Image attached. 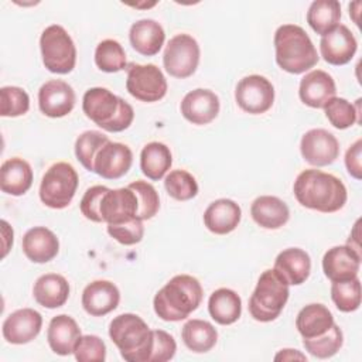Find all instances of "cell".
<instances>
[{
  "label": "cell",
  "instance_id": "cell-44",
  "mask_svg": "<svg viewBox=\"0 0 362 362\" xmlns=\"http://www.w3.org/2000/svg\"><path fill=\"white\" fill-rule=\"evenodd\" d=\"M107 233L122 245L132 246L141 242L144 236V226L143 221L139 218L130 219L127 222L107 225Z\"/></svg>",
  "mask_w": 362,
  "mask_h": 362
},
{
  "label": "cell",
  "instance_id": "cell-10",
  "mask_svg": "<svg viewBox=\"0 0 362 362\" xmlns=\"http://www.w3.org/2000/svg\"><path fill=\"white\" fill-rule=\"evenodd\" d=\"M127 92L140 102H157L167 93V79L154 64H130L126 78Z\"/></svg>",
  "mask_w": 362,
  "mask_h": 362
},
{
  "label": "cell",
  "instance_id": "cell-3",
  "mask_svg": "<svg viewBox=\"0 0 362 362\" xmlns=\"http://www.w3.org/2000/svg\"><path fill=\"white\" fill-rule=\"evenodd\" d=\"M277 65L288 74H304L318 62L317 49L308 34L296 24H283L274 33Z\"/></svg>",
  "mask_w": 362,
  "mask_h": 362
},
{
  "label": "cell",
  "instance_id": "cell-33",
  "mask_svg": "<svg viewBox=\"0 0 362 362\" xmlns=\"http://www.w3.org/2000/svg\"><path fill=\"white\" fill-rule=\"evenodd\" d=\"M181 338L189 351L204 354L215 346L218 341V331L211 322L192 318L184 324Z\"/></svg>",
  "mask_w": 362,
  "mask_h": 362
},
{
  "label": "cell",
  "instance_id": "cell-45",
  "mask_svg": "<svg viewBox=\"0 0 362 362\" xmlns=\"http://www.w3.org/2000/svg\"><path fill=\"white\" fill-rule=\"evenodd\" d=\"M177 344L173 335L163 329H153V346L148 362H165L174 358Z\"/></svg>",
  "mask_w": 362,
  "mask_h": 362
},
{
  "label": "cell",
  "instance_id": "cell-41",
  "mask_svg": "<svg viewBox=\"0 0 362 362\" xmlns=\"http://www.w3.org/2000/svg\"><path fill=\"white\" fill-rule=\"evenodd\" d=\"M30 109L28 93L18 86H3L0 89V115L3 117H17Z\"/></svg>",
  "mask_w": 362,
  "mask_h": 362
},
{
  "label": "cell",
  "instance_id": "cell-21",
  "mask_svg": "<svg viewBox=\"0 0 362 362\" xmlns=\"http://www.w3.org/2000/svg\"><path fill=\"white\" fill-rule=\"evenodd\" d=\"M335 93L337 88L332 76L322 69L310 71L300 81L298 96L301 102L310 107L322 109Z\"/></svg>",
  "mask_w": 362,
  "mask_h": 362
},
{
  "label": "cell",
  "instance_id": "cell-7",
  "mask_svg": "<svg viewBox=\"0 0 362 362\" xmlns=\"http://www.w3.org/2000/svg\"><path fill=\"white\" fill-rule=\"evenodd\" d=\"M40 48L42 64L49 72L65 75L75 68L76 48L62 25H48L40 37Z\"/></svg>",
  "mask_w": 362,
  "mask_h": 362
},
{
  "label": "cell",
  "instance_id": "cell-13",
  "mask_svg": "<svg viewBox=\"0 0 362 362\" xmlns=\"http://www.w3.org/2000/svg\"><path fill=\"white\" fill-rule=\"evenodd\" d=\"M75 92L72 86L61 79L45 82L38 90L40 110L48 117H64L72 112L75 106Z\"/></svg>",
  "mask_w": 362,
  "mask_h": 362
},
{
  "label": "cell",
  "instance_id": "cell-29",
  "mask_svg": "<svg viewBox=\"0 0 362 362\" xmlns=\"http://www.w3.org/2000/svg\"><path fill=\"white\" fill-rule=\"evenodd\" d=\"M33 296L45 308L62 307L69 297V283L64 276L57 273L42 274L34 283Z\"/></svg>",
  "mask_w": 362,
  "mask_h": 362
},
{
  "label": "cell",
  "instance_id": "cell-20",
  "mask_svg": "<svg viewBox=\"0 0 362 362\" xmlns=\"http://www.w3.org/2000/svg\"><path fill=\"white\" fill-rule=\"evenodd\" d=\"M120 301L117 286L109 280H95L82 291V307L92 317H102L116 310Z\"/></svg>",
  "mask_w": 362,
  "mask_h": 362
},
{
  "label": "cell",
  "instance_id": "cell-28",
  "mask_svg": "<svg viewBox=\"0 0 362 362\" xmlns=\"http://www.w3.org/2000/svg\"><path fill=\"white\" fill-rule=\"evenodd\" d=\"M250 215L259 226L264 229H279L287 223L290 211L286 202L280 198L262 195L252 202Z\"/></svg>",
  "mask_w": 362,
  "mask_h": 362
},
{
  "label": "cell",
  "instance_id": "cell-46",
  "mask_svg": "<svg viewBox=\"0 0 362 362\" xmlns=\"http://www.w3.org/2000/svg\"><path fill=\"white\" fill-rule=\"evenodd\" d=\"M107 189L109 188L105 185H93L85 191L79 206L86 219L92 222H103L100 216V202Z\"/></svg>",
  "mask_w": 362,
  "mask_h": 362
},
{
  "label": "cell",
  "instance_id": "cell-22",
  "mask_svg": "<svg viewBox=\"0 0 362 362\" xmlns=\"http://www.w3.org/2000/svg\"><path fill=\"white\" fill-rule=\"evenodd\" d=\"M23 252L34 263H47L52 260L59 250L57 235L45 226H34L23 236Z\"/></svg>",
  "mask_w": 362,
  "mask_h": 362
},
{
  "label": "cell",
  "instance_id": "cell-37",
  "mask_svg": "<svg viewBox=\"0 0 362 362\" xmlns=\"http://www.w3.org/2000/svg\"><path fill=\"white\" fill-rule=\"evenodd\" d=\"M109 141V137L98 130H86L82 134L78 136L75 141V156L78 161L88 170L93 171V161L100 150L106 143Z\"/></svg>",
  "mask_w": 362,
  "mask_h": 362
},
{
  "label": "cell",
  "instance_id": "cell-2",
  "mask_svg": "<svg viewBox=\"0 0 362 362\" xmlns=\"http://www.w3.org/2000/svg\"><path fill=\"white\" fill-rule=\"evenodd\" d=\"M202 286L189 274L174 276L153 300L156 314L163 321L177 322L189 317L202 301Z\"/></svg>",
  "mask_w": 362,
  "mask_h": 362
},
{
  "label": "cell",
  "instance_id": "cell-31",
  "mask_svg": "<svg viewBox=\"0 0 362 362\" xmlns=\"http://www.w3.org/2000/svg\"><path fill=\"white\" fill-rule=\"evenodd\" d=\"M208 311L215 322L230 325L236 322L242 314V300L236 291L222 287L209 296Z\"/></svg>",
  "mask_w": 362,
  "mask_h": 362
},
{
  "label": "cell",
  "instance_id": "cell-17",
  "mask_svg": "<svg viewBox=\"0 0 362 362\" xmlns=\"http://www.w3.org/2000/svg\"><path fill=\"white\" fill-rule=\"evenodd\" d=\"M362 255L348 245L328 249L322 257L324 274L331 281H345L358 277Z\"/></svg>",
  "mask_w": 362,
  "mask_h": 362
},
{
  "label": "cell",
  "instance_id": "cell-19",
  "mask_svg": "<svg viewBox=\"0 0 362 362\" xmlns=\"http://www.w3.org/2000/svg\"><path fill=\"white\" fill-rule=\"evenodd\" d=\"M219 98L215 92L204 88L188 92L181 100V115L192 124H208L219 113Z\"/></svg>",
  "mask_w": 362,
  "mask_h": 362
},
{
  "label": "cell",
  "instance_id": "cell-32",
  "mask_svg": "<svg viewBox=\"0 0 362 362\" xmlns=\"http://www.w3.org/2000/svg\"><path fill=\"white\" fill-rule=\"evenodd\" d=\"M173 164V156L170 148L160 141L147 143L140 153V168L141 173L153 180H161Z\"/></svg>",
  "mask_w": 362,
  "mask_h": 362
},
{
  "label": "cell",
  "instance_id": "cell-25",
  "mask_svg": "<svg viewBox=\"0 0 362 362\" xmlns=\"http://www.w3.org/2000/svg\"><path fill=\"white\" fill-rule=\"evenodd\" d=\"M81 335L79 325L66 314L55 315L49 321L47 331V339L51 351L61 356L74 354L75 344Z\"/></svg>",
  "mask_w": 362,
  "mask_h": 362
},
{
  "label": "cell",
  "instance_id": "cell-14",
  "mask_svg": "<svg viewBox=\"0 0 362 362\" xmlns=\"http://www.w3.org/2000/svg\"><path fill=\"white\" fill-rule=\"evenodd\" d=\"M139 202L134 191L129 187L107 189L100 202V216L107 225H116L137 218Z\"/></svg>",
  "mask_w": 362,
  "mask_h": 362
},
{
  "label": "cell",
  "instance_id": "cell-40",
  "mask_svg": "<svg viewBox=\"0 0 362 362\" xmlns=\"http://www.w3.org/2000/svg\"><path fill=\"white\" fill-rule=\"evenodd\" d=\"M329 123L339 130L348 129L355 123H361V116L356 112V107L344 98L334 96L322 107Z\"/></svg>",
  "mask_w": 362,
  "mask_h": 362
},
{
  "label": "cell",
  "instance_id": "cell-15",
  "mask_svg": "<svg viewBox=\"0 0 362 362\" xmlns=\"http://www.w3.org/2000/svg\"><path fill=\"white\" fill-rule=\"evenodd\" d=\"M132 163V150L123 143L109 140L95 157L93 173L106 180H117L130 170Z\"/></svg>",
  "mask_w": 362,
  "mask_h": 362
},
{
  "label": "cell",
  "instance_id": "cell-16",
  "mask_svg": "<svg viewBox=\"0 0 362 362\" xmlns=\"http://www.w3.org/2000/svg\"><path fill=\"white\" fill-rule=\"evenodd\" d=\"M42 315L34 308L13 311L3 322V338L8 344L23 345L31 342L41 331Z\"/></svg>",
  "mask_w": 362,
  "mask_h": 362
},
{
  "label": "cell",
  "instance_id": "cell-36",
  "mask_svg": "<svg viewBox=\"0 0 362 362\" xmlns=\"http://www.w3.org/2000/svg\"><path fill=\"white\" fill-rule=\"evenodd\" d=\"M95 64L103 72H119L126 68V52L119 41L103 40L95 49Z\"/></svg>",
  "mask_w": 362,
  "mask_h": 362
},
{
  "label": "cell",
  "instance_id": "cell-1",
  "mask_svg": "<svg viewBox=\"0 0 362 362\" xmlns=\"http://www.w3.org/2000/svg\"><path fill=\"white\" fill-rule=\"evenodd\" d=\"M300 205L322 214H332L344 208L348 192L344 182L321 170L301 171L293 185Z\"/></svg>",
  "mask_w": 362,
  "mask_h": 362
},
{
  "label": "cell",
  "instance_id": "cell-43",
  "mask_svg": "<svg viewBox=\"0 0 362 362\" xmlns=\"http://www.w3.org/2000/svg\"><path fill=\"white\" fill-rule=\"evenodd\" d=\"M74 355L79 362H103L106 345L98 335H81L75 344Z\"/></svg>",
  "mask_w": 362,
  "mask_h": 362
},
{
  "label": "cell",
  "instance_id": "cell-9",
  "mask_svg": "<svg viewBox=\"0 0 362 362\" xmlns=\"http://www.w3.org/2000/svg\"><path fill=\"white\" fill-rule=\"evenodd\" d=\"M199 45L189 34H177L165 45L163 65L170 76L185 79L195 74L199 64Z\"/></svg>",
  "mask_w": 362,
  "mask_h": 362
},
{
  "label": "cell",
  "instance_id": "cell-30",
  "mask_svg": "<svg viewBox=\"0 0 362 362\" xmlns=\"http://www.w3.org/2000/svg\"><path fill=\"white\" fill-rule=\"evenodd\" d=\"M332 324V313L324 304L318 303L303 307L296 318V328L303 339H310L325 334Z\"/></svg>",
  "mask_w": 362,
  "mask_h": 362
},
{
  "label": "cell",
  "instance_id": "cell-24",
  "mask_svg": "<svg viewBox=\"0 0 362 362\" xmlns=\"http://www.w3.org/2000/svg\"><path fill=\"white\" fill-rule=\"evenodd\" d=\"M273 269L288 286H300L310 276L311 259L305 250L300 247H288L277 255Z\"/></svg>",
  "mask_w": 362,
  "mask_h": 362
},
{
  "label": "cell",
  "instance_id": "cell-11",
  "mask_svg": "<svg viewBox=\"0 0 362 362\" xmlns=\"http://www.w3.org/2000/svg\"><path fill=\"white\" fill-rule=\"evenodd\" d=\"M235 100L246 113H266L274 102V86L262 75L245 76L236 85Z\"/></svg>",
  "mask_w": 362,
  "mask_h": 362
},
{
  "label": "cell",
  "instance_id": "cell-6",
  "mask_svg": "<svg viewBox=\"0 0 362 362\" xmlns=\"http://www.w3.org/2000/svg\"><path fill=\"white\" fill-rule=\"evenodd\" d=\"M288 284L274 270H264L249 298V313L260 322L274 321L288 300Z\"/></svg>",
  "mask_w": 362,
  "mask_h": 362
},
{
  "label": "cell",
  "instance_id": "cell-23",
  "mask_svg": "<svg viewBox=\"0 0 362 362\" xmlns=\"http://www.w3.org/2000/svg\"><path fill=\"white\" fill-rule=\"evenodd\" d=\"M240 206L228 198H221L208 205L204 212V225L215 235H226L235 230L240 222Z\"/></svg>",
  "mask_w": 362,
  "mask_h": 362
},
{
  "label": "cell",
  "instance_id": "cell-4",
  "mask_svg": "<svg viewBox=\"0 0 362 362\" xmlns=\"http://www.w3.org/2000/svg\"><path fill=\"white\" fill-rule=\"evenodd\" d=\"M82 110L95 124L110 133L126 130L134 119L132 105L100 86L90 88L83 93Z\"/></svg>",
  "mask_w": 362,
  "mask_h": 362
},
{
  "label": "cell",
  "instance_id": "cell-18",
  "mask_svg": "<svg viewBox=\"0 0 362 362\" xmlns=\"http://www.w3.org/2000/svg\"><path fill=\"white\" fill-rule=\"evenodd\" d=\"M358 49V42L351 30L339 24L331 33L322 35L320 41V52L325 62L331 65L348 64Z\"/></svg>",
  "mask_w": 362,
  "mask_h": 362
},
{
  "label": "cell",
  "instance_id": "cell-26",
  "mask_svg": "<svg viewBox=\"0 0 362 362\" xmlns=\"http://www.w3.org/2000/svg\"><path fill=\"white\" fill-rule=\"evenodd\" d=\"M129 40L139 54L144 57H153L160 52L164 45L165 33L160 23L151 18H143L132 24L129 31Z\"/></svg>",
  "mask_w": 362,
  "mask_h": 362
},
{
  "label": "cell",
  "instance_id": "cell-49",
  "mask_svg": "<svg viewBox=\"0 0 362 362\" xmlns=\"http://www.w3.org/2000/svg\"><path fill=\"white\" fill-rule=\"evenodd\" d=\"M307 361L305 355H303L300 351L297 349H281L276 356H274V361Z\"/></svg>",
  "mask_w": 362,
  "mask_h": 362
},
{
  "label": "cell",
  "instance_id": "cell-35",
  "mask_svg": "<svg viewBox=\"0 0 362 362\" xmlns=\"http://www.w3.org/2000/svg\"><path fill=\"white\" fill-rule=\"evenodd\" d=\"M342 344H344V334L335 322L325 334L315 338L303 339V345L305 351L318 359H327L334 356L341 349Z\"/></svg>",
  "mask_w": 362,
  "mask_h": 362
},
{
  "label": "cell",
  "instance_id": "cell-39",
  "mask_svg": "<svg viewBox=\"0 0 362 362\" xmlns=\"http://www.w3.org/2000/svg\"><path fill=\"white\" fill-rule=\"evenodd\" d=\"M167 194L177 201H188L197 197L198 182L195 177L185 170H173L164 178Z\"/></svg>",
  "mask_w": 362,
  "mask_h": 362
},
{
  "label": "cell",
  "instance_id": "cell-38",
  "mask_svg": "<svg viewBox=\"0 0 362 362\" xmlns=\"http://www.w3.org/2000/svg\"><path fill=\"white\" fill-rule=\"evenodd\" d=\"M361 281L358 277L345 281H332L331 298L339 311H356L361 305Z\"/></svg>",
  "mask_w": 362,
  "mask_h": 362
},
{
  "label": "cell",
  "instance_id": "cell-27",
  "mask_svg": "<svg viewBox=\"0 0 362 362\" xmlns=\"http://www.w3.org/2000/svg\"><path fill=\"white\" fill-rule=\"evenodd\" d=\"M33 177L31 165L25 160L20 157L8 158L0 168V188L8 195L20 197L31 188Z\"/></svg>",
  "mask_w": 362,
  "mask_h": 362
},
{
  "label": "cell",
  "instance_id": "cell-47",
  "mask_svg": "<svg viewBox=\"0 0 362 362\" xmlns=\"http://www.w3.org/2000/svg\"><path fill=\"white\" fill-rule=\"evenodd\" d=\"M361 156H362V140L358 139L345 154V167L351 177L355 180L362 178V165H361Z\"/></svg>",
  "mask_w": 362,
  "mask_h": 362
},
{
  "label": "cell",
  "instance_id": "cell-34",
  "mask_svg": "<svg viewBox=\"0 0 362 362\" xmlns=\"http://www.w3.org/2000/svg\"><path fill=\"white\" fill-rule=\"evenodd\" d=\"M341 4L337 0H315L307 11V23L320 35L331 33L339 25Z\"/></svg>",
  "mask_w": 362,
  "mask_h": 362
},
{
  "label": "cell",
  "instance_id": "cell-42",
  "mask_svg": "<svg viewBox=\"0 0 362 362\" xmlns=\"http://www.w3.org/2000/svg\"><path fill=\"white\" fill-rule=\"evenodd\" d=\"M127 187L132 188L137 197V202H139L137 218L141 221L151 219L160 209V198L156 188L150 182L143 180H137L129 184Z\"/></svg>",
  "mask_w": 362,
  "mask_h": 362
},
{
  "label": "cell",
  "instance_id": "cell-8",
  "mask_svg": "<svg viewBox=\"0 0 362 362\" xmlns=\"http://www.w3.org/2000/svg\"><path fill=\"white\" fill-rule=\"evenodd\" d=\"M76 170L65 161L52 164L44 174L40 185V199L52 209L66 208L78 188Z\"/></svg>",
  "mask_w": 362,
  "mask_h": 362
},
{
  "label": "cell",
  "instance_id": "cell-12",
  "mask_svg": "<svg viewBox=\"0 0 362 362\" xmlns=\"http://www.w3.org/2000/svg\"><path fill=\"white\" fill-rule=\"evenodd\" d=\"M300 151L308 164L314 167H324L332 164L338 158L339 143L328 130L311 129L303 134Z\"/></svg>",
  "mask_w": 362,
  "mask_h": 362
},
{
  "label": "cell",
  "instance_id": "cell-48",
  "mask_svg": "<svg viewBox=\"0 0 362 362\" xmlns=\"http://www.w3.org/2000/svg\"><path fill=\"white\" fill-rule=\"evenodd\" d=\"M1 233H3V253H1V257H6L10 247L13 246V229L4 219L1 221Z\"/></svg>",
  "mask_w": 362,
  "mask_h": 362
},
{
  "label": "cell",
  "instance_id": "cell-5",
  "mask_svg": "<svg viewBox=\"0 0 362 362\" xmlns=\"http://www.w3.org/2000/svg\"><path fill=\"white\" fill-rule=\"evenodd\" d=\"M109 337L124 361L148 362L153 346V329L132 313L115 317L109 325Z\"/></svg>",
  "mask_w": 362,
  "mask_h": 362
}]
</instances>
